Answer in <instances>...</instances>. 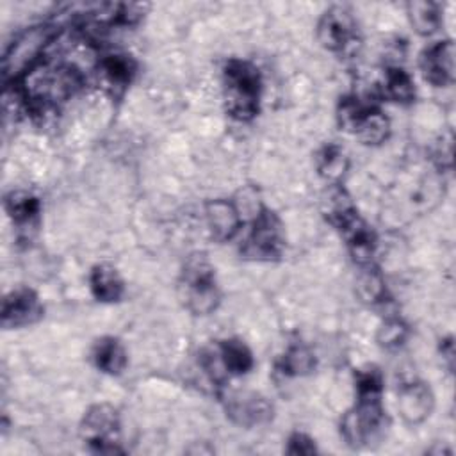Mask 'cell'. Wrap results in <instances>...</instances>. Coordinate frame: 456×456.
Segmentation results:
<instances>
[{
    "mask_svg": "<svg viewBox=\"0 0 456 456\" xmlns=\"http://www.w3.org/2000/svg\"><path fill=\"white\" fill-rule=\"evenodd\" d=\"M262 77L255 64L230 59L223 68V96L226 110L239 121H249L258 112Z\"/></svg>",
    "mask_w": 456,
    "mask_h": 456,
    "instance_id": "obj_1",
    "label": "cell"
},
{
    "mask_svg": "<svg viewBox=\"0 0 456 456\" xmlns=\"http://www.w3.org/2000/svg\"><path fill=\"white\" fill-rule=\"evenodd\" d=\"M59 27L53 23H39L21 30L5 48L2 57V78L5 84L23 78L39 61L45 48L57 36Z\"/></svg>",
    "mask_w": 456,
    "mask_h": 456,
    "instance_id": "obj_2",
    "label": "cell"
},
{
    "mask_svg": "<svg viewBox=\"0 0 456 456\" xmlns=\"http://www.w3.org/2000/svg\"><path fill=\"white\" fill-rule=\"evenodd\" d=\"M180 290L187 308L196 315L214 312L221 301L214 267L201 253L191 255L180 274Z\"/></svg>",
    "mask_w": 456,
    "mask_h": 456,
    "instance_id": "obj_3",
    "label": "cell"
},
{
    "mask_svg": "<svg viewBox=\"0 0 456 456\" xmlns=\"http://www.w3.org/2000/svg\"><path fill=\"white\" fill-rule=\"evenodd\" d=\"M381 395H358L356 404L340 420V435L349 447L362 449L378 442L387 428Z\"/></svg>",
    "mask_w": 456,
    "mask_h": 456,
    "instance_id": "obj_4",
    "label": "cell"
},
{
    "mask_svg": "<svg viewBox=\"0 0 456 456\" xmlns=\"http://www.w3.org/2000/svg\"><path fill=\"white\" fill-rule=\"evenodd\" d=\"M338 125L363 144H379L390 134L388 118L374 105H367L354 96H346L337 110Z\"/></svg>",
    "mask_w": 456,
    "mask_h": 456,
    "instance_id": "obj_5",
    "label": "cell"
},
{
    "mask_svg": "<svg viewBox=\"0 0 456 456\" xmlns=\"http://www.w3.org/2000/svg\"><path fill=\"white\" fill-rule=\"evenodd\" d=\"M80 436L94 452H121V422L118 410L105 403L93 404L80 422Z\"/></svg>",
    "mask_w": 456,
    "mask_h": 456,
    "instance_id": "obj_6",
    "label": "cell"
},
{
    "mask_svg": "<svg viewBox=\"0 0 456 456\" xmlns=\"http://www.w3.org/2000/svg\"><path fill=\"white\" fill-rule=\"evenodd\" d=\"M283 248L285 232L280 217L269 208H260L240 248L242 255L253 260H276Z\"/></svg>",
    "mask_w": 456,
    "mask_h": 456,
    "instance_id": "obj_7",
    "label": "cell"
},
{
    "mask_svg": "<svg viewBox=\"0 0 456 456\" xmlns=\"http://www.w3.org/2000/svg\"><path fill=\"white\" fill-rule=\"evenodd\" d=\"M319 43L333 53L347 52L358 41V25L347 7L333 5L322 12L317 23Z\"/></svg>",
    "mask_w": 456,
    "mask_h": 456,
    "instance_id": "obj_8",
    "label": "cell"
},
{
    "mask_svg": "<svg viewBox=\"0 0 456 456\" xmlns=\"http://www.w3.org/2000/svg\"><path fill=\"white\" fill-rule=\"evenodd\" d=\"M82 86V77L69 66L48 68L34 82V98L45 105H57L73 96Z\"/></svg>",
    "mask_w": 456,
    "mask_h": 456,
    "instance_id": "obj_9",
    "label": "cell"
},
{
    "mask_svg": "<svg viewBox=\"0 0 456 456\" xmlns=\"http://www.w3.org/2000/svg\"><path fill=\"white\" fill-rule=\"evenodd\" d=\"M224 410L235 424L244 428L265 424L273 417L271 403L264 395L249 390L228 394L224 399Z\"/></svg>",
    "mask_w": 456,
    "mask_h": 456,
    "instance_id": "obj_10",
    "label": "cell"
},
{
    "mask_svg": "<svg viewBox=\"0 0 456 456\" xmlns=\"http://www.w3.org/2000/svg\"><path fill=\"white\" fill-rule=\"evenodd\" d=\"M43 312L41 299L32 289H16L4 297L2 326L5 330L30 326L43 317Z\"/></svg>",
    "mask_w": 456,
    "mask_h": 456,
    "instance_id": "obj_11",
    "label": "cell"
},
{
    "mask_svg": "<svg viewBox=\"0 0 456 456\" xmlns=\"http://www.w3.org/2000/svg\"><path fill=\"white\" fill-rule=\"evenodd\" d=\"M424 78L435 87H445L454 80V45L451 39L426 46L419 59Z\"/></svg>",
    "mask_w": 456,
    "mask_h": 456,
    "instance_id": "obj_12",
    "label": "cell"
},
{
    "mask_svg": "<svg viewBox=\"0 0 456 456\" xmlns=\"http://www.w3.org/2000/svg\"><path fill=\"white\" fill-rule=\"evenodd\" d=\"M435 406V395L424 381H410L399 388L397 410L401 419L410 424L424 422Z\"/></svg>",
    "mask_w": 456,
    "mask_h": 456,
    "instance_id": "obj_13",
    "label": "cell"
},
{
    "mask_svg": "<svg viewBox=\"0 0 456 456\" xmlns=\"http://www.w3.org/2000/svg\"><path fill=\"white\" fill-rule=\"evenodd\" d=\"M205 219L210 235L223 242L230 240L240 226V214L228 200H212L205 205Z\"/></svg>",
    "mask_w": 456,
    "mask_h": 456,
    "instance_id": "obj_14",
    "label": "cell"
},
{
    "mask_svg": "<svg viewBox=\"0 0 456 456\" xmlns=\"http://www.w3.org/2000/svg\"><path fill=\"white\" fill-rule=\"evenodd\" d=\"M135 75V62L126 53H109L100 61V77L112 94H121Z\"/></svg>",
    "mask_w": 456,
    "mask_h": 456,
    "instance_id": "obj_15",
    "label": "cell"
},
{
    "mask_svg": "<svg viewBox=\"0 0 456 456\" xmlns=\"http://www.w3.org/2000/svg\"><path fill=\"white\" fill-rule=\"evenodd\" d=\"M89 287L93 296L102 303L119 301L125 292V285L119 273L109 264H100L93 267L89 276Z\"/></svg>",
    "mask_w": 456,
    "mask_h": 456,
    "instance_id": "obj_16",
    "label": "cell"
},
{
    "mask_svg": "<svg viewBox=\"0 0 456 456\" xmlns=\"http://www.w3.org/2000/svg\"><path fill=\"white\" fill-rule=\"evenodd\" d=\"M4 208L14 224H18L20 228H27L36 224L41 212V203L28 191H11L9 194H5Z\"/></svg>",
    "mask_w": 456,
    "mask_h": 456,
    "instance_id": "obj_17",
    "label": "cell"
},
{
    "mask_svg": "<svg viewBox=\"0 0 456 456\" xmlns=\"http://www.w3.org/2000/svg\"><path fill=\"white\" fill-rule=\"evenodd\" d=\"M93 363L105 374H119L126 365V353L121 342L114 337H102L91 351Z\"/></svg>",
    "mask_w": 456,
    "mask_h": 456,
    "instance_id": "obj_18",
    "label": "cell"
},
{
    "mask_svg": "<svg viewBox=\"0 0 456 456\" xmlns=\"http://www.w3.org/2000/svg\"><path fill=\"white\" fill-rule=\"evenodd\" d=\"M406 12L411 27L420 36H431L440 28L442 7L436 2H424V0L408 2Z\"/></svg>",
    "mask_w": 456,
    "mask_h": 456,
    "instance_id": "obj_19",
    "label": "cell"
},
{
    "mask_svg": "<svg viewBox=\"0 0 456 456\" xmlns=\"http://www.w3.org/2000/svg\"><path fill=\"white\" fill-rule=\"evenodd\" d=\"M315 167L317 173L328 180V182H340L349 167V160L344 153V150L337 144H324L315 153Z\"/></svg>",
    "mask_w": 456,
    "mask_h": 456,
    "instance_id": "obj_20",
    "label": "cell"
},
{
    "mask_svg": "<svg viewBox=\"0 0 456 456\" xmlns=\"http://www.w3.org/2000/svg\"><path fill=\"white\" fill-rule=\"evenodd\" d=\"M356 292L362 301L367 305H379L387 297V287L381 273L372 265H362V271L356 278Z\"/></svg>",
    "mask_w": 456,
    "mask_h": 456,
    "instance_id": "obj_21",
    "label": "cell"
},
{
    "mask_svg": "<svg viewBox=\"0 0 456 456\" xmlns=\"http://www.w3.org/2000/svg\"><path fill=\"white\" fill-rule=\"evenodd\" d=\"M383 93L397 103H410L415 98V84L403 68H388L385 71Z\"/></svg>",
    "mask_w": 456,
    "mask_h": 456,
    "instance_id": "obj_22",
    "label": "cell"
},
{
    "mask_svg": "<svg viewBox=\"0 0 456 456\" xmlns=\"http://www.w3.org/2000/svg\"><path fill=\"white\" fill-rule=\"evenodd\" d=\"M278 367L285 376H305L315 369V356L308 347L296 344L285 351Z\"/></svg>",
    "mask_w": 456,
    "mask_h": 456,
    "instance_id": "obj_23",
    "label": "cell"
},
{
    "mask_svg": "<svg viewBox=\"0 0 456 456\" xmlns=\"http://www.w3.org/2000/svg\"><path fill=\"white\" fill-rule=\"evenodd\" d=\"M408 338V326L401 319H387L376 333V340L385 349H397Z\"/></svg>",
    "mask_w": 456,
    "mask_h": 456,
    "instance_id": "obj_24",
    "label": "cell"
},
{
    "mask_svg": "<svg viewBox=\"0 0 456 456\" xmlns=\"http://www.w3.org/2000/svg\"><path fill=\"white\" fill-rule=\"evenodd\" d=\"M383 378L376 367L360 369L356 372V395H381Z\"/></svg>",
    "mask_w": 456,
    "mask_h": 456,
    "instance_id": "obj_25",
    "label": "cell"
},
{
    "mask_svg": "<svg viewBox=\"0 0 456 456\" xmlns=\"http://www.w3.org/2000/svg\"><path fill=\"white\" fill-rule=\"evenodd\" d=\"M317 451L314 440L303 433H294L289 438L287 452L289 454H314Z\"/></svg>",
    "mask_w": 456,
    "mask_h": 456,
    "instance_id": "obj_26",
    "label": "cell"
},
{
    "mask_svg": "<svg viewBox=\"0 0 456 456\" xmlns=\"http://www.w3.org/2000/svg\"><path fill=\"white\" fill-rule=\"evenodd\" d=\"M440 351H442V356L447 360V367L452 369V362H454V346H452V338H451V337L442 342Z\"/></svg>",
    "mask_w": 456,
    "mask_h": 456,
    "instance_id": "obj_27",
    "label": "cell"
}]
</instances>
